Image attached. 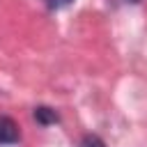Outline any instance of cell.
Segmentation results:
<instances>
[{
	"mask_svg": "<svg viewBox=\"0 0 147 147\" xmlns=\"http://www.w3.org/2000/svg\"><path fill=\"white\" fill-rule=\"evenodd\" d=\"M18 140H21L18 124L11 117L0 115V145H16Z\"/></svg>",
	"mask_w": 147,
	"mask_h": 147,
	"instance_id": "6da1fadb",
	"label": "cell"
},
{
	"mask_svg": "<svg viewBox=\"0 0 147 147\" xmlns=\"http://www.w3.org/2000/svg\"><path fill=\"white\" fill-rule=\"evenodd\" d=\"M80 147H106V142H103L96 133H87V136H83Z\"/></svg>",
	"mask_w": 147,
	"mask_h": 147,
	"instance_id": "3957f363",
	"label": "cell"
},
{
	"mask_svg": "<svg viewBox=\"0 0 147 147\" xmlns=\"http://www.w3.org/2000/svg\"><path fill=\"white\" fill-rule=\"evenodd\" d=\"M34 119H37V124L48 126V124H55V122L60 119V115H57V110L51 108V106H37V108H34Z\"/></svg>",
	"mask_w": 147,
	"mask_h": 147,
	"instance_id": "7a4b0ae2",
	"label": "cell"
},
{
	"mask_svg": "<svg viewBox=\"0 0 147 147\" xmlns=\"http://www.w3.org/2000/svg\"><path fill=\"white\" fill-rule=\"evenodd\" d=\"M71 0H48V5L51 7H62V5H69Z\"/></svg>",
	"mask_w": 147,
	"mask_h": 147,
	"instance_id": "277c9868",
	"label": "cell"
},
{
	"mask_svg": "<svg viewBox=\"0 0 147 147\" xmlns=\"http://www.w3.org/2000/svg\"><path fill=\"white\" fill-rule=\"evenodd\" d=\"M131 2H138V0H131Z\"/></svg>",
	"mask_w": 147,
	"mask_h": 147,
	"instance_id": "5b68a950",
	"label": "cell"
}]
</instances>
